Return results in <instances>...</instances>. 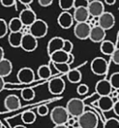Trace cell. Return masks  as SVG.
Segmentation results:
<instances>
[{
	"label": "cell",
	"instance_id": "cell-38",
	"mask_svg": "<svg viewBox=\"0 0 119 128\" xmlns=\"http://www.w3.org/2000/svg\"><path fill=\"white\" fill-rule=\"evenodd\" d=\"M111 60L116 65H119V48H116V50L111 55Z\"/></svg>",
	"mask_w": 119,
	"mask_h": 128
},
{
	"label": "cell",
	"instance_id": "cell-29",
	"mask_svg": "<svg viewBox=\"0 0 119 128\" xmlns=\"http://www.w3.org/2000/svg\"><path fill=\"white\" fill-rule=\"evenodd\" d=\"M75 0H59V6L63 12H68L74 8Z\"/></svg>",
	"mask_w": 119,
	"mask_h": 128
},
{
	"label": "cell",
	"instance_id": "cell-2",
	"mask_svg": "<svg viewBox=\"0 0 119 128\" xmlns=\"http://www.w3.org/2000/svg\"><path fill=\"white\" fill-rule=\"evenodd\" d=\"M69 117L66 107L63 106H55L50 112V118L54 126L66 124Z\"/></svg>",
	"mask_w": 119,
	"mask_h": 128
},
{
	"label": "cell",
	"instance_id": "cell-48",
	"mask_svg": "<svg viewBox=\"0 0 119 128\" xmlns=\"http://www.w3.org/2000/svg\"><path fill=\"white\" fill-rule=\"evenodd\" d=\"M13 128H27V127H26V126H22V124H18V126H14Z\"/></svg>",
	"mask_w": 119,
	"mask_h": 128
},
{
	"label": "cell",
	"instance_id": "cell-14",
	"mask_svg": "<svg viewBox=\"0 0 119 128\" xmlns=\"http://www.w3.org/2000/svg\"><path fill=\"white\" fill-rule=\"evenodd\" d=\"M4 107L7 110L10 112H13V110H17L21 107V102L18 96L16 95H8L4 101Z\"/></svg>",
	"mask_w": 119,
	"mask_h": 128
},
{
	"label": "cell",
	"instance_id": "cell-24",
	"mask_svg": "<svg viewBox=\"0 0 119 128\" xmlns=\"http://www.w3.org/2000/svg\"><path fill=\"white\" fill-rule=\"evenodd\" d=\"M67 78L71 84H79L82 81V72L77 68H71L67 74Z\"/></svg>",
	"mask_w": 119,
	"mask_h": 128
},
{
	"label": "cell",
	"instance_id": "cell-1",
	"mask_svg": "<svg viewBox=\"0 0 119 128\" xmlns=\"http://www.w3.org/2000/svg\"><path fill=\"white\" fill-rule=\"evenodd\" d=\"M98 116L91 110H85L78 118V126L81 128H97Z\"/></svg>",
	"mask_w": 119,
	"mask_h": 128
},
{
	"label": "cell",
	"instance_id": "cell-32",
	"mask_svg": "<svg viewBox=\"0 0 119 128\" xmlns=\"http://www.w3.org/2000/svg\"><path fill=\"white\" fill-rule=\"evenodd\" d=\"M109 81H110V84L114 90H119V72H115L112 74Z\"/></svg>",
	"mask_w": 119,
	"mask_h": 128
},
{
	"label": "cell",
	"instance_id": "cell-28",
	"mask_svg": "<svg viewBox=\"0 0 119 128\" xmlns=\"http://www.w3.org/2000/svg\"><path fill=\"white\" fill-rule=\"evenodd\" d=\"M21 98L25 101H32L35 98V91L32 88H25L21 90Z\"/></svg>",
	"mask_w": 119,
	"mask_h": 128
},
{
	"label": "cell",
	"instance_id": "cell-13",
	"mask_svg": "<svg viewBox=\"0 0 119 128\" xmlns=\"http://www.w3.org/2000/svg\"><path fill=\"white\" fill-rule=\"evenodd\" d=\"M95 89H96V92L100 96H110L113 88L108 79H102L96 82Z\"/></svg>",
	"mask_w": 119,
	"mask_h": 128
},
{
	"label": "cell",
	"instance_id": "cell-9",
	"mask_svg": "<svg viewBox=\"0 0 119 128\" xmlns=\"http://www.w3.org/2000/svg\"><path fill=\"white\" fill-rule=\"evenodd\" d=\"M91 26L88 22L76 23L74 27V34L79 40H87L89 38Z\"/></svg>",
	"mask_w": 119,
	"mask_h": 128
},
{
	"label": "cell",
	"instance_id": "cell-36",
	"mask_svg": "<svg viewBox=\"0 0 119 128\" xmlns=\"http://www.w3.org/2000/svg\"><path fill=\"white\" fill-rule=\"evenodd\" d=\"M73 48H74L73 43L69 40H64V43H63V48H62L63 51H65L68 54H70L73 51Z\"/></svg>",
	"mask_w": 119,
	"mask_h": 128
},
{
	"label": "cell",
	"instance_id": "cell-49",
	"mask_svg": "<svg viewBox=\"0 0 119 128\" xmlns=\"http://www.w3.org/2000/svg\"><path fill=\"white\" fill-rule=\"evenodd\" d=\"M3 126H2V123H1V121H0V128H2Z\"/></svg>",
	"mask_w": 119,
	"mask_h": 128
},
{
	"label": "cell",
	"instance_id": "cell-47",
	"mask_svg": "<svg viewBox=\"0 0 119 128\" xmlns=\"http://www.w3.org/2000/svg\"><path fill=\"white\" fill-rule=\"evenodd\" d=\"M53 128H69L67 124H61V126H54Z\"/></svg>",
	"mask_w": 119,
	"mask_h": 128
},
{
	"label": "cell",
	"instance_id": "cell-7",
	"mask_svg": "<svg viewBox=\"0 0 119 128\" xmlns=\"http://www.w3.org/2000/svg\"><path fill=\"white\" fill-rule=\"evenodd\" d=\"M17 78L20 84H32L35 80V74L31 68L24 67L18 70V74H17Z\"/></svg>",
	"mask_w": 119,
	"mask_h": 128
},
{
	"label": "cell",
	"instance_id": "cell-33",
	"mask_svg": "<svg viewBox=\"0 0 119 128\" xmlns=\"http://www.w3.org/2000/svg\"><path fill=\"white\" fill-rule=\"evenodd\" d=\"M8 24L4 18H0V39L4 38L8 34Z\"/></svg>",
	"mask_w": 119,
	"mask_h": 128
},
{
	"label": "cell",
	"instance_id": "cell-23",
	"mask_svg": "<svg viewBox=\"0 0 119 128\" xmlns=\"http://www.w3.org/2000/svg\"><path fill=\"white\" fill-rule=\"evenodd\" d=\"M116 48H117L116 45L112 41L108 40H104L103 42H101V46H100L101 53L105 55H109V56H111Z\"/></svg>",
	"mask_w": 119,
	"mask_h": 128
},
{
	"label": "cell",
	"instance_id": "cell-52",
	"mask_svg": "<svg viewBox=\"0 0 119 128\" xmlns=\"http://www.w3.org/2000/svg\"><path fill=\"white\" fill-rule=\"evenodd\" d=\"M97 128H98V127H97Z\"/></svg>",
	"mask_w": 119,
	"mask_h": 128
},
{
	"label": "cell",
	"instance_id": "cell-31",
	"mask_svg": "<svg viewBox=\"0 0 119 128\" xmlns=\"http://www.w3.org/2000/svg\"><path fill=\"white\" fill-rule=\"evenodd\" d=\"M103 128H119V120L116 118H110L104 121Z\"/></svg>",
	"mask_w": 119,
	"mask_h": 128
},
{
	"label": "cell",
	"instance_id": "cell-40",
	"mask_svg": "<svg viewBox=\"0 0 119 128\" xmlns=\"http://www.w3.org/2000/svg\"><path fill=\"white\" fill-rule=\"evenodd\" d=\"M53 0H38V3L41 7H48L52 6Z\"/></svg>",
	"mask_w": 119,
	"mask_h": 128
},
{
	"label": "cell",
	"instance_id": "cell-46",
	"mask_svg": "<svg viewBox=\"0 0 119 128\" xmlns=\"http://www.w3.org/2000/svg\"><path fill=\"white\" fill-rule=\"evenodd\" d=\"M3 59H4V51L2 46H0V62H1Z\"/></svg>",
	"mask_w": 119,
	"mask_h": 128
},
{
	"label": "cell",
	"instance_id": "cell-10",
	"mask_svg": "<svg viewBox=\"0 0 119 128\" xmlns=\"http://www.w3.org/2000/svg\"><path fill=\"white\" fill-rule=\"evenodd\" d=\"M98 23H99V26H101L105 31L110 30V29L113 28V26H115L116 23L115 16H114L112 12H104L98 18Z\"/></svg>",
	"mask_w": 119,
	"mask_h": 128
},
{
	"label": "cell",
	"instance_id": "cell-19",
	"mask_svg": "<svg viewBox=\"0 0 119 128\" xmlns=\"http://www.w3.org/2000/svg\"><path fill=\"white\" fill-rule=\"evenodd\" d=\"M96 103H97V106L99 107V109L103 112H107L113 110L114 102L110 96H100Z\"/></svg>",
	"mask_w": 119,
	"mask_h": 128
},
{
	"label": "cell",
	"instance_id": "cell-34",
	"mask_svg": "<svg viewBox=\"0 0 119 128\" xmlns=\"http://www.w3.org/2000/svg\"><path fill=\"white\" fill-rule=\"evenodd\" d=\"M37 113L40 117H45V116L48 115V113H49V108L46 104L39 105L37 108Z\"/></svg>",
	"mask_w": 119,
	"mask_h": 128
},
{
	"label": "cell",
	"instance_id": "cell-22",
	"mask_svg": "<svg viewBox=\"0 0 119 128\" xmlns=\"http://www.w3.org/2000/svg\"><path fill=\"white\" fill-rule=\"evenodd\" d=\"M50 60L53 63H64L68 60V54L63 50H59L50 55Z\"/></svg>",
	"mask_w": 119,
	"mask_h": 128
},
{
	"label": "cell",
	"instance_id": "cell-20",
	"mask_svg": "<svg viewBox=\"0 0 119 128\" xmlns=\"http://www.w3.org/2000/svg\"><path fill=\"white\" fill-rule=\"evenodd\" d=\"M23 32H10L8 35V42L12 48H20L21 46Z\"/></svg>",
	"mask_w": 119,
	"mask_h": 128
},
{
	"label": "cell",
	"instance_id": "cell-42",
	"mask_svg": "<svg viewBox=\"0 0 119 128\" xmlns=\"http://www.w3.org/2000/svg\"><path fill=\"white\" fill-rule=\"evenodd\" d=\"M74 62H75V56H74V54L72 53L68 54V62H67V63H68V65H71Z\"/></svg>",
	"mask_w": 119,
	"mask_h": 128
},
{
	"label": "cell",
	"instance_id": "cell-35",
	"mask_svg": "<svg viewBox=\"0 0 119 128\" xmlns=\"http://www.w3.org/2000/svg\"><path fill=\"white\" fill-rule=\"evenodd\" d=\"M89 86L87 85L86 84H81L78 85L76 89V91L80 96H84L86 95L88 92H89Z\"/></svg>",
	"mask_w": 119,
	"mask_h": 128
},
{
	"label": "cell",
	"instance_id": "cell-12",
	"mask_svg": "<svg viewBox=\"0 0 119 128\" xmlns=\"http://www.w3.org/2000/svg\"><path fill=\"white\" fill-rule=\"evenodd\" d=\"M22 24L24 25V26L29 27L31 25L35 22V20H37V15L36 13L32 11L30 8H25V9L22 10L19 13V17Z\"/></svg>",
	"mask_w": 119,
	"mask_h": 128
},
{
	"label": "cell",
	"instance_id": "cell-18",
	"mask_svg": "<svg viewBox=\"0 0 119 128\" xmlns=\"http://www.w3.org/2000/svg\"><path fill=\"white\" fill-rule=\"evenodd\" d=\"M89 12L88 11V8L80 7L75 8L73 13L74 20L76 21V23H83V22H88L89 20Z\"/></svg>",
	"mask_w": 119,
	"mask_h": 128
},
{
	"label": "cell",
	"instance_id": "cell-21",
	"mask_svg": "<svg viewBox=\"0 0 119 128\" xmlns=\"http://www.w3.org/2000/svg\"><path fill=\"white\" fill-rule=\"evenodd\" d=\"M12 72V63L8 59H3L0 62V76L3 78L11 75Z\"/></svg>",
	"mask_w": 119,
	"mask_h": 128
},
{
	"label": "cell",
	"instance_id": "cell-39",
	"mask_svg": "<svg viewBox=\"0 0 119 128\" xmlns=\"http://www.w3.org/2000/svg\"><path fill=\"white\" fill-rule=\"evenodd\" d=\"M0 3L4 7H11L15 4L16 0H0Z\"/></svg>",
	"mask_w": 119,
	"mask_h": 128
},
{
	"label": "cell",
	"instance_id": "cell-6",
	"mask_svg": "<svg viewBox=\"0 0 119 128\" xmlns=\"http://www.w3.org/2000/svg\"><path fill=\"white\" fill-rule=\"evenodd\" d=\"M66 88L65 81L61 77H54L48 82V90L53 95H61Z\"/></svg>",
	"mask_w": 119,
	"mask_h": 128
},
{
	"label": "cell",
	"instance_id": "cell-27",
	"mask_svg": "<svg viewBox=\"0 0 119 128\" xmlns=\"http://www.w3.org/2000/svg\"><path fill=\"white\" fill-rule=\"evenodd\" d=\"M37 116L36 113L32 110H26L21 115V120L25 124H32L36 121Z\"/></svg>",
	"mask_w": 119,
	"mask_h": 128
},
{
	"label": "cell",
	"instance_id": "cell-3",
	"mask_svg": "<svg viewBox=\"0 0 119 128\" xmlns=\"http://www.w3.org/2000/svg\"><path fill=\"white\" fill-rule=\"evenodd\" d=\"M66 109L69 116L74 118H79L85 112V104L81 98H73L67 103Z\"/></svg>",
	"mask_w": 119,
	"mask_h": 128
},
{
	"label": "cell",
	"instance_id": "cell-51",
	"mask_svg": "<svg viewBox=\"0 0 119 128\" xmlns=\"http://www.w3.org/2000/svg\"><path fill=\"white\" fill-rule=\"evenodd\" d=\"M88 1H91V0H88Z\"/></svg>",
	"mask_w": 119,
	"mask_h": 128
},
{
	"label": "cell",
	"instance_id": "cell-15",
	"mask_svg": "<svg viewBox=\"0 0 119 128\" xmlns=\"http://www.w3.org/2000/svg\"><path fill=\"white\" fill-rule=\"evenodd\" d=\"M105 37H106V31L102 28L101 26H97L91 27L89 39L92 42L101 43L105 40Z\"/></svg>",
	"mask_w": 119,
	"mask_h": 128
},
{
	"label": "cell",
	"instance_id": "cell-8",
	"mask_svg": "<svg viewBox=\"0 0 119 128\" xmlns=\"http://www.w3.org/2000/svg\"><path fill=\"white\" fill-rule=\"evenodd\" d=\"M20 48L25 52H33L38 48V39L31 34H25L22 38Z\"/></svg>",
	"mask_w": 119,
	"mask_h": 128
},
{
	"label": "cell",
	"instance_id": "cell-16",
	"mask_svg": "<svg viewBox=\"0 0 119 128\" xmlns=\"http://www.w3.org/2000/svg\"><path fill=\"white\" fill-rule=\"evenodd\" d=\"M73 14L68 12H62L57 18L58 25L62 29H69L74 24Z\"/></svg>",
	"mask_w": 119,
	"mask_h": 128
},
{
	"label": "cell",
	"instance_id": "cell-17",
	"mask_svg": "<svg viewBox=\"0 0 119 128\" xmlns=\"http://www.w3.org/2000/svg\"><path fill=\"white\" fill-rule=\"evenodd\" d=\"M63 43H64V39L61 37H53L48 41L47 44V54L48 55H51L54 52L59 51V50H62Z\"/></svg>",
	"mask_w": 119,
	"mask_h": 128
},
{
	"label": "cell",
	"instance_id": "cell-45",
	"mask_svg": "<svg viewBox=\"0 0 119 128\" xmlns=\"http://www.w3.org/2000/svg\"><path fill=\"white\" fill-rule=\"evenodd\" d=\"M104 1V3L106 4H108V6H113V4H116V2H117V0H103Z\"/></svg>",
	"mask_w": 119,
	"mask_h": 128
},
{
	"label": "cell",
	"instance_id": "cell-11",
	"mask_svg": "<svg viewBox=\"0 0 119 128\" xmlns=\"http://www.w3.org/2000/svg\"><path fill=\"white\" fill-rule=\"evenodd\" d=\"M88 11L92 18H99L105 12L104 4L100 0H91L88 6Z\"/></svg>",
	"mask_w": 119,
	"mask_h": 128
},
{
	"label": "cell",
	"instance_id": "cell-4",
	"mask_svg": "<svg viewBox=\"0 0 119 128\" xmlns=\"http://www.w3.org/2000/svg\"><path fill=\"white\" fill-rule=\"evenodd\" d=\"M48 25L45 20L37 18L32 25L29 26V32L36 39L44 38L47 34Z\"/></svg>",
	"mask_w": 119,
	"mask_h": 128
},
{
	"label": "cell",
	"instance_id": "cell-30",
	"mask_svg": "<svg viewBox=\"0 0 119 128\" xmlns=\"http://www.w3.org/2000/svg\"><path fill=\"white\" fill-rule=\"evenodd\" d=\"M53 67L55 68V70L61 74H68V71H69L71 68H70V65H68L67 62H64V63H53Z\"/></svg>",
	"mask_w": 119,
	"mask_h": 128
},
{
	"label": "cell",
	"instance_id": "cell-26",
	"mask_svg": "<svg viewBox=\"0 0 119 128\" xmlns=\"http://www.w3.org/2000/svg\"><path fill=\"white\" fill-rule=\"evenodd\" d=\"M37 75L39 79L46 80L52 76V70L48 65H41L37 70Z\"/></svg>",
	"mask_w": 119,
	"mask_h": 128
},
{
	"label": "cell",
	"instance_id": "cell-44",
	"mask_svg": "<svg viewBox=\"0 0 119 128\" xmlns=\"http://www.w3.org/2000/svg\"><path fill=\"white\" fill-rule=\"evenodd\" d=\"M19 2L25 6H29L33 2V0H19Z\"/></svg>",
	"mask_w": 119,
	"mask_h": 128
},
{
	"label": "cell",
	"instance_id": "cell-41",
	"mask_svg": "<svg viewBox=\"0 0 119 128\" xmlns=\"http://www.w3.org/2000/svg\"><path fill=\"white\" fill-rule=\"evenodd\" d=\"M113 110H114V113H115L117 117H119V100L114 104Z\"/></svg>",
	"mask_w": 119,
	"mask_h": 128
},
{
	"label": "cell",
	"instance_id": "cell-50",
	"mask_svg": "<svg viewBox=\"0 0 119 128\" xmlns=\"http://www.w3.org/2000/svg\"><path fill=\"white\" fill-rule=\"evenodd\" d=\"M74 128H81V127H79V126H77V127H74Z\"/></svg>",
	"mask_w": 119,
	"mask_h": 128
},
{
	"label": "cell",
	"instance_id": "cell-37",
	"mask_svg": "<svg viewBox=\"0 0 119 128\" xmlns=\"http://www.w3.org/2000/svg\"><path fill=\"white\" fill-rule=\"evenodd\" d=\"M89 4V1L88 0H75V4H74V9L80 7H85L88 8Z\"/></svg>",
	"mask_w": 119,
	"mask_h": 128
},
{
	"label": "cell",
	"instance_id": "cell-25",
	"mask_svg": "<svg viewBox=\"0 0 119 128\" xmlns=\"http://www.w3.org/2000/svg\"><path fill=\"white\" fill-rule=\"evenodd\" d=\"M8 28L10 32H22L24 25L19 18H12L8 24Z\"/></svg>",
	"mask_w": 119,
	"mask_h": 128
},
{
	"label": "cell",
	"instance_id": "cell-5",
	"mask_svg": "<svg viewBox=\"0 0 119 128\" xmlns=\"http://www.w3.org/2000/svg\"><path fill=\"white\" fill-rule=\"evenodd\" d=\"M91 71L96 76H104L108 72L109 64L103 57H96L90 64Z\"/></svg>",
	"mask_w": 119,
	"mask_h": 128
},
{
	"label": "cell",
	"instance_id": "cell-43",
	"mask_svg": "<svg viewBox=\"0 0 119 128\" xmlns=\"http://www.w3.org/2000/svg\"><path fill=\"white\" fill-rule=\"evenodd\" d=\"M4 87H5V82L2 76H0V92L4 89Z\"/></svg>",
	"mask_w": 119,
	"mask_h": 128
}]
</instances>
